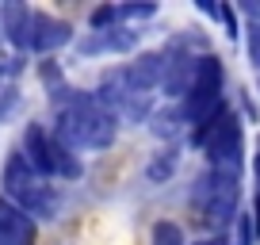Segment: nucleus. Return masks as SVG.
Listing matches in <instances>:
<instances>
[{"label":"nucleus","mask_w":260,"mask_h":245,"mask_svg":"<svg viewBox=\"0 0 260 245\" xmlns=\"http://www.w3.org/2000/svg\"><path fill=\"white\" fill-rule=\"evenodd\" d=\"M207 12H211V16H218L222 23H226V35H237V23H234V12H230V8H218V4H207Z\"/></svg>","instance_id":"obj_17"},{"label":"nucleus","mask_w":260,"mask_h":245,"mask_svg":"<svg viewBox=\"0 0 260 245\" xmlns=\"http://www.w3.org/2000/svg\"><path fill=\"white\" fill-rule=\"evenodd\" d=\"M161 73H165V54H142V57H134L122 73H115V81L126 92H134V96L153 100V92L161 88Z\"/></svg>","instance_id":"obj_7"},{"label":"nucleus","mask_w":260,"mask_h":245,"mask_svg":"<svg viewBox=\"0 0 260 245\" xmlns=\"http://www.w3.org/2000/svg\"><path fill=\"white\" fill-rule=\"evenodd\" d=\"M153 16H157L153 4H115V27L138 23V19H153Z\"/></svg>","instance_id":"obj_13"},{"label":"nucleus","mask_w":260,"mask_h":245,"mask_svg":"<svg viewBox=\"0 0 260 245\" xmlns=\"http://www.w3.org/2000/svg\"><path fill=\"white\" fill-rule=\"evenodd\" d=\"M180 119H184V111H165L153 119V131L161 134V138H172V134L180 131Z\"/></svg>","instance_id":"obj_16"},{"label":"nucleus","mask_w":260,"mask_h":245,"mask_svg":"<svg viewBox=\"0 0 260 245\" xmlns=\"http://www.w3.org/2000/svg\"><path fill=\"white\" fill-rule=\"evenodd\" d=\"M199 69V57L191 54H165V73H161V88L169 96H187Z\"/></svg>","instance_id":"obj_11"},{"label":"nucleus","mask_w":260,"mask_h":245,"mask_svg":"<svg viewBox=\"0 0 260 245\" xmlns=\"http://www.w3.org/2000/svg\"><path fill=\"white\" fill-rule=\"evenodd\" d=\"M191 203H195V211L203 215L207 226H226L237 215V203H241V176L207 169L203 176L195 180Z\"/></svg>","instance_id":"obj_4"},{"label":"nucleus","mask_w":260,"mask_h":245,"mask_svg":"<svg viewBox=\"0 0 260 245\" xmlns=\"http://www.w3.org/2000/svg\"><path fill=\"white\" fill-rule=\"evenodd\" d=\"M54 138L69 154L73 149H107L119 138V119L96 100V92H73L57 107V131Z\"/></svg>","instance_id":"obj_1"},{"label":"nucleus","mask_w":260,"mask_h":245,"mask_svg":"<svg viewBox=\"0 0 260 245\" xmlns=\"http://www.w3.org/2000/svg\"><path fill=\"white\" fill-rule=\"evenodd\" d=\"M214 115H222V62L203 54L199 69H195L191 92L184 96V122H191V131H195V127L211 122Z\"/></svg>","instance_id":"obj_6"},{"label":"nucleus","mask_w":260,"mask_h":245,"mask_svg":"<svg viewBox=\"0 0 260 245\" xmlns=\"http://www.w3.org/2000/svg\"><path fill=\"white\" fill-rule=\"evenodd\" d=\"M195 245H230L226 237H207V241H195Z\"/></svg>","instance_id":"obj_21"},{"label":"nucleus","mask_w":260,"mask_h":245,"mask_svg":"<svg viewBox=\"0 0 260 245\" xmlns=\"http://www.w3.org/2000/svg\"><path fill=\"white\" fill-rule=\"evenodd\" d=\"M153 245H184V230L176 222H157L153 226Z\"/></svg>","instance_id":"obj_15"},{"label":"nucleus","mask_w":260,"mask_h":245,"mask_svg":"<svg viewBox=\"0 0 260 245\" xmlns=\"http://www.w3.org/2000/svg\"><path fill=\"white\" fill-rule=\"evenodd\" d=\"M191 142L207 154L214 172H230V176H241V154H245V142H241V122L234 115H214L211 122L195 127Z\"/></svg>","instance_id":"obj_3"},{"label":"nucleus","mask_w":260,"mask_h":245,"mask_svg":"<svg viewBox=\"0 0 260 245\" xmlns=\"http://www.w3.org/2000/svg\"><path fill=\"white\" fill-rule=\"evenodd\" d=\"M245 50H249V62L260 69V27H252V31H249V42H245Z\"/></svg>","instance_id":"obj_18"},{"label":"nucleus","mask_w":260,"mask_h":245,"mask_svg":"<svg viewBox=\"0 0 260 245\" xmlns=\"http://www.w3.org/2000/svg\"><path fill=\"white\" fill-rule=\"evenodd\" d=\"M19 154L31 161V169L39 172V176H57V180H77L81 176V161H77L69 149L61 146V142L54 138V134H46L39 127V122H31L23 131V149Z\"/></svg>","instance_id":"obj_5"},{"label":"nucleus","mask_w":260,"mask_h":245,"mask_svg":"<svg viewBox=\"0 0 260 245\" xmlns=\"http://www.w3.org/2000/svg\"><path fill=\"white\" fill-rule=\"evenodd\" d=\"M0 245H4V241H0Z\"/></svg>","instance_id":"obj_22"},{"label":"nucleus","mask_w":260,"mask_h":245,"mask_svg":"<svg viewBox=\"0 0 260 245\" xmlns=\"http://www.w3.org/2000/svg\"><path fill=\"white\" fill-rule=\"evenodd\" d=\"M0 23H4V39H8L12 46L27 50V39H31V8L8 0V4L0 8Z\"/></svg>","instance_id":"obj_12"},{"label":"nucleus","mask_w":260,"mask_h":245,"mask_svg":"<svg viewBox=\"0 0 260 245\" xmlns=\"http://www.w3.org/2000/svg\"><path fill=\"white\" fill-rule=\"evenodd\" d=\"M4 192H8V199L19 211H27L31 219H54L57 207H61L54 184H46V176H39L19 149L4 161Z\"/></svg>","instance_id":"obj_2"},{"label":"nucleus","mask_w":260,"mask_h":245,"mask_svg":"<svg viewBox=\"0 0 260 245\" xmlns=\"http://www.w3.org/2000/svg\"><path fill=\"white\" fill-rule=\"evenodd\" d=\"M172 172H176V154H172V149H165V157H153V161H149L146 176H149V180H169Z\"/></svg>","instance_id":"obj_14"},{"label":"nucleus","mask_w":260,"mask_h":245,"mask_svg":"<svg viewBox=\"0 0 260 245\" xmlns=\"http://www.w3.org/2000/svg\"><path fill=\"white\" fill-rule=\"evenodd\" d=\"M73 39V27L57 16H46V12H31V39H27V50L35 54H54L65 42Z\"/></svg>","instance_id":"obj_8"},{"label":"nucleus","mask_w":260,"mask_h":245,"mask_svg":"<svg viewBox=\"0 0 260 245\" xmlns=\"http://www.w3.org/2000/svg\"><path fill=\"white\" fill-rule=\"evenodd\" d=\"M134 42H138L134 27H104V31H88L77 46H81V54H122Z\"/></svg>","instance_id":"obj_10"},{"label":"nucleus","mask_w":260,"mask_h":245,"mask_svg":"<svg viewBox=\"0 0 260 245\" xmlns=\"http://www.w3.org/2000/svg\"><path fill=\"white\" fill-rule=\"evenodd\" d=\"M245 16H249L252 23L260 27V0H249V4H245Z\"/></svg>","instance_id":"obj_19"},{"label":"nucleus","mask_w":260,"mask_h":245,"mask_svg":"<svg viewBox=\"0 0 260 245\" xmlns=\"http://www.w3.org/2000/svg\"><path fill=\"white\" fill-rule=\"evenodd\" d=\"M35 219L27 211H19L8 196H0V241L4 245H35Z\"/></svg>","instance_id":"obj_9"},{"label":"nucleus","mask_w":260,"mask_h":245,"mask_svg":"<svg viewBox=\"0 0 260 245\" xmlns=\"http://www.w3.org/2000/svg\"><path fill=\"white\" fill-rule=\"evenodd\" d=\"M252 172H256V188H260V154H256V161H252ZM256 230H260V203H256Z\"/></svg>","instance_id":"obj_20"}]
</instances>
